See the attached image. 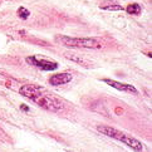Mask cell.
<instances>
[{
  "label": "cell",
  "mask_w": 152,
  "mask_h": 152,
  "mask_svg": "<svg viewBox=\"0 0 152 152\" xmlns=\"http://www.w3.org/2000/svg\"><path fill=\"white\" fill-rule=\"evenodd\" d=\"M103 82L107 83L108 86L113 87L118 91H123V92H128V93H137V89L134 88L133 86H129V84H124V83H119V82H116V80H112V79H103Z\"/></svg>",
  "instance_id": "8992f818"
},
{
  "label": "cell",
  "mask_w": 152,
  "mask_h": 152,
  "mask_svg": "<svg viewBox=\"0 0 152 152\" xmlns=\"http://www.w3.org/2000/svg\"><path fill=\"white\" fill-rule=\"evenodd\" d=\"M29 15H30V12H29L28 9H25L24 7H20V8L18 9V17H19L20 19L25 20V19L29 18Z\"/></svg>",
  "instance_id": "9c48e42d"
},
{
  "label": "cell",
  "mask_w": 152,
  "mask_h": 152,
  "mask_svg": "<svg viewBox=\"0 0 152 152\" xmlns=\"http://www.w3.org/2000/svg\"><path fill=\"white\" fill-rule=\"evenodd\" d=\"M21 110H23V111H29V108L25 107V104H21Z\"/></svg>",
  "instance_id": "30bf717a"
},
{
  "label": "cell",
  "mask_w": 152,
  "mask_h": 152,
  "mask_svg": "<svg viewBox=\"0 0 152 152\" xmlns=\"http://www.w3.org/2000/svg\"><path fill=\"white\" fill-rule=\"evenodd\" d=\"M25 61L28 64H30V66L38 67V68H40L43 70H56L58 68V63L45 61V59H39L37 57H28Z\"/></svg>",
  "instance_id": "277c9868"
},
{
  "label": "cell",
  "mask_w": 152,
  "mask_h": 152,
  "mask_svg": "<svg viewBox=\"0 0 152 152\" xmlns=\"http://www.w3.org/2000/svg\"><path fill=\"white\" fill-rule=\"evenodd\" d=\"M97 129H98V131L101 133H103V134L110 136V137H112V138L121 141V142H123L124 145H127L128 147H131L134 151H142V143H141L138 140H136V138L131 137V136H128L127 133H124L122 131H118V129L113 128V127H110V126H98Z\"/></svg>",
  "instance_id": "7a4b0ae2"
},
{
  "label": "cell",
  "mask_w": 152,
  "mask_h": 152,
  "mask_svg": "<svg viewBox=\"0 0 152 152\" xmlns=\"http://www.w3.org/2000/svg\"><path fill=\"white\" fill-rule=\"evenodd\" d=\"M73 75L70 73H59V74H54L49 78V84L50 86H62V84H67L72 80Z\"/></svg>",
  "instance_id": "5b68a950"
},
{
  "label": "cell",
  "mask_w": 152,
  "mask_h": 152,
  "mask_svg": "<svg viewBox=\"0 0 152 152\" xmlns=\"http://www.w3.org/2000/svg\"><path fill=\"white\" fill-rule=\"evenodd\" d=\"M126 10H127V13L131 14V15H140L141 14V7L138 4H136V3L129 4L128 7L126 8Z\"/></svg>",
  "instance_id": "ba28073f"
},
{
  "label": "cell",
  "mask_w": 152,
  "mask_h": 152,
  "mask_svg": "<svg viewBox=\"0 0 152 152\" xmlns=\"http://www.w3.org/2000/svg\"><path fill=\"white\" fill-rule=\"evenodd\" d=\"M19 92L21 96L29 98L30 101H33L35 104L40 106L42 108H44L47 111L59 112L63 110V104L61 101L57 99L56 97H53L50 93H48L45 89H43L38 86L26 84V86L21 87Z\"/></svg>",
  "instance_id": "6da1fadb"
},
{
  "label": "cell",
  "mask_w": 152,
  "mask_h": 152,
  "mask_svg": "<svg viewBox=\"0 0 152 152\" xmlns=\"http://www.w3.org/2000/svg\"><path fill=\"white\" fill-rule=\"evenodd\" d=\"M57 42L68 48H82V49H99L101 43L94 38H69L58 37Z\"/></svg>",
  "instance_id": "3957f363"
},
{
  "label": "cell",
  "mask_w": 152,
  "mask_h": 152,
  "mask_svg": "<svg viewBox=\"0 0 152 152\" xmlns=\"http://www.w3.org/2000/svg\"><path fill=\"white\" fill-rule=\"evenodd\" d=\"M99 8L103 10H122L123 9L121 5L115 3V1H104L99 5Z\"/></svg>",
  "instance_id": "52a82bcc"
}]
</instances>
